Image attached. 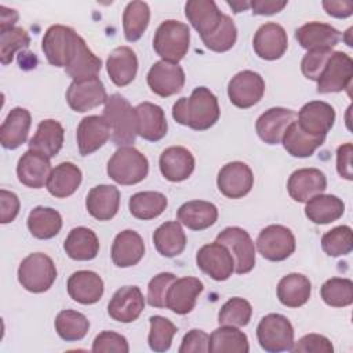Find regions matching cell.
<instances>
[{"mask_svg": "<svg viewBox=\"0 0 353 353\" xmlns=\"http://www.w3.org/2000/svg\"><path fill=\"white\" fill-rule=\"evenodd\" d=\"M219 114L218 99L207 87L194 88L189 98L182 97L172 106L174 120L196 131L211 128Z\"/></svg>", "mask_w": 353, "mask_h": 353, "instance_id": "obj_1", "label": "cell"}, {"mask_svg": "<svg viewBox=\"0 0 353 353\" xmlns=\"http://www.w3.org/2000/svg\"><path fill=\"white\" fill-rule=\"evenodd\" d=\"M112 127V142L117 146H130L137 138L135 109L120 94L108 97L102 114Z\"/></svg>", "mask_w": 353, "mask_h": 353, "instance_id": "obj_2", "label": "cell"}, {"mask_svg": "<svg viewBox=\"0 0 353 353\" xmlns=\"http://www.w3.org/2000/svg\"><path fill=\"white\" fill-rule=\"evenodd\" d=\"M189 43V26L181 21L167 19L156 29L153 37V50L163 61L178 63L186 55Z\"/></svg>", "mask_w": 353, "mask_h": 353, "instance_id": "obj_3", "label": "cell"}, {"mask_svg": "<svg viewBox=\"0 0 353 353\" xmlns=\"http://www.w3.org/2000/svg\"><path fill=\"white\" fill-rule=\"evenodd\" d=\"M106 172L120 185H135L143 181L149 172V161L134 146H120L108 161Z\"/></svg>", "mask_w": 353, "mask_h": 353, "instance_id": "obj_4", "label": "cell"}, {"mask_svg": "<svg viewBox=\"0 0 353 353\" xmlns=\"http://www.w3.org/2000/svg\"><path fill=\"white\" fill-rule=\"evenodd\" d=\"M55 279V263L48 255L43 252L29 254L19 263L18 281L29 292L40 294L50 290Z\"/></svg>", "mask_w": 353, "mask_h": 353, "instance_id": "obj_5", "label": "cell"}, {"mask_svg": "<svg viewBox=\"0 0 353 353\" xmlns=\"http://www.w3.org/2000/svg\"><path fill=\"white\" fill-rule=\"evenodd\" d=\"M256 338L265 352H288L294 345V327L285 316L269 313L261 319L256 327Z\"/></svg>", "mask_w": 353, "mask_h": 353, "instance_id": "obj_6", "label": "cell"}, {"mask_svg": "<svg viewBox=\"0 0 353 353\" xmlns=\"http://www.w3.org/2000/svg\"><path fill=\"white\" fill-rule=\"evenodd\" d=\"M79 34L65 25L50 26L43 37L41 50L52 66L66 68L76 48Z\"/></svg>", "mask_w": 353, "mask_h": 353, "instance_id": "obj_7", "label": "cell"}, {"mask_svg": "<svg viewBox=\"0 0 353 353\" xmlns=\"http://www.w3.org/2000/svg\"><path fill=\"white\" fill-rule=\"evenodd\" d=\"M215 241L223 244L230 251L237 274H245L254 269L255 244L247 230L239 226H229L216 236Z\"/></svg>", "mask_w": 353, "mask_h": 353, "instance_id": "obj_8", "label": "cell"}, {"mask_svg": "<svg viewBox=\"0 0 353 353\" xmlns=\"http://www.w3.org/2000/svg\"><path fill=\"white\" fill-rule=\"evenodd\" d=\"M296 247L294 233L283 225H269L256 237L259 254L272 262H280L294 254Z\"/></svg>", "mask_w": 353, "mask_h": 353, "instance_id": "obj_9", "label": "cell"}, {"mask_svg": "<svg viewBox=\"0 0 353 353\" xmlns=\"http://www.w3.org/2000/svg\"><path fill=\"white\" fill-rule=\"evenodd\" d=\"M353 77V61L342 51H334L327 61L319 80L317 92L330 94L347 90Z\"/></svg>", "mask_w": 353, "mask_h": 353, "instance_id": "obj_10", "label": "cell"}, {"mask_svg": "<svg viewBox=\"0 0 353 353\" xmlns=\"http://www.w3.org/2000/svg\"><path fill=\"white\" fill-rule=\"evenodd\" d=\"M265 94V81L262 76L252 70L239 72L228 84V95L230 102L240 108L248 109L256 105Z\"/></svg>", "mask_w": 353, "mask_h": 353, "instance_id": "obj_11", "label": "cell"}, {"mask_svg": "<svg viewBox=\"0 0 353 353\" xmlns=\"http://www.w3.org/2000/svg\"><path fill=\"white\" fill-rule=\"evenodd\" d=\"M196 263L215 281H225L234 272V261L230 251L218 241L200 247L196 254Z\"/></svg>", "mask_w": 353, "mask_h": 353, "instance_id": "obj_12", "label": "cell"}, {"mask_svg": "<svg viewBox=\"0 0 353 353\" xmlns=\"http://www.w3.org/2000/svg\"><path fill=\"white\" fill-rule=\"evenodd\" d=\"M216 185L225 197L241 199L252 189L254 174L245 163L232 161L219 170Z\"/></svg>", "mask_w": 353, "mask_h": 353, "instance_id": "obj_13", "label": "cell"}, {"mask_svg": "<svg viewBox=\"0 0 353 353\" xmlns=\"http://www.w3.org/2000/svg\"><path fill=\"white\" fill-rule=\"evenodd\" d=\"M108 99V94L101 79L91 77L81 81H72L66 91V101L72 110L84 113L88 112Z\"/></svg>", "mask_w": 353, "mask_h": 353, "instance_id": "obj_14", "label": "cell"}, {"mask_svg": "<svg viewBox=\"0 0 353 353\" xmlns=\"http://www.w3.org/2000/svg\"><path fill=\"white\" fill-rule=\"evenodd\" d=\"M146 80L152 92L167 98L182 90L185 84V72L178 63L161 59L152 65Z\"/></svg>", "mask_w": 353, "mask_h": 353, "instance_id": "obj_15", "label": "cell"}, {"mask_svg": "<svg viewBox=\"0 0 353 353\" xmlns=\"http://www.w3.org/2000/svg\"><path fill=\"white\" fill-rule=\"evenodd\" d=\"M143 309L145 298L137 285H124L119 288L108 303V314L120 323L135 321Z\"/></svg>", "mask_w": 353, "mask_h": 353, "instance_id": "obj_16", "label": "cell"}, {"mask_svg": "<svg viewBox=\"0 0 353 353\" xmlns=\"http://www.w3.org/2000/svg\"><path fill=\"white\" fill-rule=\"evenodd\" d=\"M112 137V127L103 116H87L77 125L76 139L81 156H88L102 148Z\"/></svg>", "mask_w": 353, "mask_h": 353, "instance_id": "obj_17", "label": "cell"}, {"mask_svg": "<svg viewBox=\"0 0 353 353\" xmlns=\"http://www.w3.org/2000/svg\"><path fill=\"white\" fill-rule=\"evenodd\" d=\"M252 47L259 58L274 61L281 58L287 51L288 37L281 25L276 22H266L255 32Z\"/></svg>", "mask_w": 353, "mask_h": 353, "instance_id": "obj_18", "label": "cell"}, {"mask_svg": "<svg viewBox=\"0 0 353 353\" xmlns=\"http://www.w3.org/2000/svg\"><path fill=\"white\" fill-rule=\"evenodd\" d=\"M298 125L307 134L325 137L335 123L334 108L323 101L305 103L296 114Z\"/></svg>", "mask_w": 353, "mask_h": 353, "instance_id": "obj_19", "label": "cell"}, {"mask_svg": "<svg viewBox=\"0 0 353 353\" xmlns=\"http://www.w3.org/2000/svg\"><path fill=\"white\" fill-rule=\"evenodd\" d=\"M51 171L50 157L32 149L26 150L17 164V176L19 182L32 189H40L47 185Z\"/></svg>", "mask_w": 353, "mask_h": 353, "instance_id": "obj_20", "label": "cell"}, {"mask_svg": "<svg viewBox=\"0 0 353 353\" xmlns=\"http://www.w3.org/2000/svg\"><path fill=\"white\" fill-rule=\"evenodd\" d=\"M203 290L204 285L197 277L186 276L176 279L168 288L165 307L176 314H188L194 309Z\"/></svg>", "mask_w": 353, "mask_h": 353, "instance_id": "obj_21", "label": "cell"}, {"mask_svg": "<svg viewBox=\"0 0 353 353\" xmlns=\"http://www.w3.org/2000/svg\"><path fill=\"white\" fill-rule=\"evenodd\" d=\"M325 189L327 178L319 168H299L290 175L287 182L288 194L298 203H306Z\"/></svg>", "mask_w": 353, "mask_h": 353, "instance_id": "obj_22", "label": "cell"}, {"mask_svg": "<svg viewBox=\"0 0 353 353\" xmlns=\"http://www.w3.org/2000/svg\"><path fill=\"white\" fill-rule=\"evenodd\" d=\"M295 119L296 113L291 109L270 108L258 117L255 130L265 143L277 145L281 142L285 130L292 121H295Z\"/></svg>", "mask_w": 353, "mask_h": 353, "instance_id": "obj_23", "label": "cell"}, {"mask_svg": "<svg viewBox=\"0 0 353 353\" xmlns=\"http://www.w3.org/2000/svg\"><path fill=\"white\" fill-rule=\"evenodd\" d=\"M135 109L137 134L146 141L156 142L165 137L168 124L164 110L152 102H142Z\"/></svg>", "mask_w": 353, "mask_h": 353, "instance_id": "obj_24", "label": "cell"}, {"mask_svg": "<svg viewBox=\"0 0 353 353\" xmlns=\"http://www.w3.org/2000/svg\"><path fill=\"white\" fill-rule=\"evenodd\" d=\"M66 288L73 301L81 305H92L103 295V280L95 272L77 270L68 279Z\"/></svg>", "mask_w": 353, "mask_h": 353, "instance_id": "obj_25", "label": "cell"}, {"mask_svg": "<svg viewBox=\"0 0 353 353\" xmlns=\"http://www.w3.org/2000/svg\"><path fill=\"white\" fill-rule=\"evenodd\" d=\"M159 167L165 179L181 182L194 171V157L183 146H170L160 154Z\"/></svg>", "mask_w": 353, "mask_h": 353, "instance_id": "obj_26", "label": "cell"}, {"mask_svg": "<svg viewBox=\"0 0 353 353\" xmlns=\"http://www.w3.org/2000/svg\"><path fill=\"white\" fill-rule=\"evenodd\" d=\"M341 32L324 22H307L295 30L298 44L307 51L334 48L341 40Z\"/></svg>", "mask_w": 353, "mask_h": 353, "instance_id": "obj_27", "label": "cell"}, {"mask_svg": "<svg viewBox=\"0 0 353 353\" xmlns=\"http://www.w3.org/2000/svg\"><path fill=\"white\" fill-rule=\"evenodd\" d=\"M145 255V243L139 233L127 229L120 232L112 244L110 256L116 266L130 268L137 265Z\"/></svg>", "mask_w": 353, "mask_h": 353, "instance_id": "obj_28", "label": "cell"}, {"mask_svg": "<svg viewBox=\"0 0 353 353\" xmlns=\"http://www.w3.org/2000/svg\"><path fill=\"white\" fill-rule=\"evenodd\" d=\"M85 207L92 218L98 221H109L119 211L120 192L113 185H98L88 192Z\"/></svg>", "mask_w": 353, "mask_h": 353, "instance_id": "obj_29", "label": "cell"}, {"mask_svg": "<svg viewBox=\"0 0 353 353\" xmlns=\"http://www.w3.org/2000/svg\"><path fill=\"white\" fill-rule=\"evenodd\" d=\"M32 116L25 108H14L8 112L0 127V142L6 149H17L26 142Z\"/></svg>", "mask_w": 353, "mask_h": 353, "instance_id": "obj_30", "label": "cell"}, {"mask_svg": "<svg viewBox=\"0 0 353 353\" xmlns=\"http://www.w3.org/2000/svg\"><path fill=\"white\" fill-rule=\"evenodd\" d=\"M185 15L200 37H203L216 29L223 14L212 0H190L185 4Z\"/></svg>", "mask_w": 353, "mask_h": 353, "instance_id": "obj_31", "label": "cell"}, {"mask_svg": "<svg viewBox=\"0 0 353 353\" xmlns=\"http://www.w3.org/2000/svg\"><path fill=\"white\" fill-rule=\"evenodd\" d=\"M106 70L110 80L117 87L128 85L135 79L138 70V59L135 52L127 46L114 48L108 57Z\"/></svg>", "mask_w": 353, "mask_h": 353, "instance_id": "obj_32", "label": "cell"}, {"mask_svg": "<svg viewBox=\"0 0 353 353\" xmlns=\"http://www.w3.org/2000/svg\"><path fill=\"white\" fill-rule=\"evenodd\" d=\"M176 218L190 230H204L216 222L218 208L210 201L192 200L178 208Z\"/></svg>", "mask_w": 353, "mask_h": 353, "instance_id": "obj_33", "label": "cell"}, {"mask_svg": "<svg viewBox=\"0 0 353 353\" xmlns=\"http://www.w3.org/2000/svg\"><path fill=\"white\" fill-rule=\"evenodd\" d=\"M65 130L59 121L46 119L39 123L34 135L29 141V149L40 152L47 157H55L63 145Z\"/></svg>", "mask_w": 353, "mask_h": 353, "instance_id": "obj_34", "label": "cell"}, {"mask_svg": "<svg viewBox=\"0 0 353 353\" xmlns=\"http://www.w3.org/2000/svg\"><path fill=\"white\" fill-rule=\"evenodd\" d=\"M102 68V61L98 58L87 46L84 39L80 36L73 51V55L66 65V73L73 81H81L91 77H97Z\"/></svg>", "mask_w": 353, "mask_h": 353, "instance_id": "obj_35", "label": "cell"}, {"mask_svg": "<svg viewBox=\"0 0 353 353\" xmlns=\"http://www.w3.org/2000/svg\"><path fill=\"white\" fill-rule=\"evenodd\" d=\"M81 170L76 164L65 161L52 168L46 186L48 193L52 194L54 197L65 199L72 196L77 190V188L81 183Z\"/></svg>", "mask_w": 353, "mask_h": 353, "instance_id": "obj_36", "label": "cell"}, {"mask_svg": "<svg viewBox=\"0 0 353 353\" xmlns=\"http://www.w3.org/2000/svg\"><path fill=\"white\" fill-rule=\"evenodd\" d=\"M63 250L74 261H91L99 252V240L91 229L77 226L65 239Z\"/></svg>", "mask_w": 353, "mask_h": 353, "instance_id": "obj_37", "label": "cell"}, {"mask_svg": "<svg viewBox=\"0 0 353 353\" xmlns=\"http://www.w3.org/2000/svg\"><path fill=\"white\" fill-rule=\"evenodd\" d=\"M345 212V203L334 194H316L306 201L305 215L316 225H327L339 219Z\"/></svg>", "mask_w": 353, "mask_h": 353, "instance_id": "obj_38", "label": "cell"}, {"mask_svg": "<svg viewBox=\"0 0 353 353\" xmlns=\"http://www.w3.org/2000/svg\"><path fill=\"white\" fill-rule=\"evenodd\" d=\"M153 244L160 255L174 258L183 252L186 247V234L178 221H168L154 230Z\"/></svg>", "mask_w": 353, "mask_h": 353, "instance_id": "obj_39", "label": "cell"}, {"mask_svg": "<svg viewBox=\"0 0 353 353\" xmlns=\"http://www.w3.org/2000/svg\"><path fill=\"white\" fill-rule=\"evenodd\" d=\"M312 294L310 280L301 273H290L277 284V298L287 307L303 306Z\"/></svg>", "mask_w": 353, "mask_h": 353, "instance_id": "obj_40", "label": "cell"}, {"mask_svg": "<svg viewBox=\"0 0 353 353\" xmlns=\"http://www.w3.org/2000/svg\"><path fill=\"white\" fill-rule=\"evenodd\" d=\"M325 141V137H317L305 132L296 121H292L283 135L284 149L294 157H310Z\"/></svg>", "mask_w": 353, "mask_h": 353, "instance_id": "obj_41", "label": "cell"}, {"mask_svg": "<svg viewBox=\"0 0 353 353\" xmlns=\"http://www.w3.org/2000/svg\"><path fill=\"white\" fill-rule=\"evenodd\" d=\"M26 223L33 237L47 240L55 237L62 229V216L51 207L39 205L29 212Z\"/></svg>", "mask_w": 353, "mask_h": 353, "instance_id": "obj_42", "label": "cell"}, {"mask_svg": "<svg viewBox=\"0 0 353 353\" xmlns=\"http://www.w3.org/2000/svg\"><path fill=\"white\" fill-rule=\"evenodd\" d=\"M248 350V338L237 327L222 325L210 335L208 352L211 353H247Z\"/></svg>", "mask_w": 353, "mask_h": 353, "instance_id": "obj_43", "label": "cell"}, {"mask_svg": "<svg viewBox=\"0 0 353 353\" xmlns=\"http://www.w3.org/2000/svg\"><path fill=\"white\" fill-rule=\"evenodd\" d=\"M167 203V197L160 192H138L130 197L128 208L137 219L149 221L161 215Z\"/></svg>", "mask_w": 353, "mask_h": 353, "instance_id": "obj_44", "label": "cell"}, {"mask_svg": "<svg viewBox=\"0 0 353 353\" xmlns=\"http://www.w3.org/2000/svg\"><path fill=\"white\" fill-rule=\"evenodd\" d=\"M150 10L145 1H130L123 12V30L127 41H137L148 29Z\"/></svg>", "mask_w": 353, "mask_h": 353, "instance_id": "obj_45", "label": "cell"}, {"mask_svg": "<svg viewBox=\"0 0 353 353\" xmlns=\"http://www.w3.org/2000/svg\"><path fill=\"white\" fill-rule=\"evenodd\" d=\"M55 331L66 342L83 339L90 328L88 319L77 310H62L55 317Z\"/></svg>", "mask_w": 353, "mask_h": 353, "instance_id": "obj_46", "label": "cell"}, {"mask_svg": "<svg viewBox=\"0 0 353 353\" xmlns=\"http://www.w3.org/2000/svg\"><path fill=\"white\" fill-rule=\"evenodd\" d=\"M320 294L328 306H349L353 303V281L345 277H331L321 285Z\"/></svg>", "mask_w": 353, "mask_h": 353, "instance_id": "obj_47", "label": "cell"}, {"mask_svg": "<svg viewBox=\"0 0 353 353\" xmlns=\"http://www.w3.org/2000/svg\"><path fill=\"white\" fill-rule=\"evenodd\" d=\"M149 323H150V331L148 335L149 347L157 353L167 352L171 347L172 338L178 331L176 325L171 320L163 316H152L149 319Z\"/></svg>", "mask_w": 353, "mask_h": 353, "instance_id": "obj_48", "label": "cell"}, {"mask_svg": "<svg viewBox=\"0 0 353 353\" xmlns=\"http://www.w3.org/2000/svg\"><path fill=\"white\" fill-rule=\"evenodd\" d=\"M204 46L215 52H225L230 50L237 40V29L233 19L229 15H222V19L216 29L201 37Z\"/></svg>", "mask_w": 353, "mask_h": 353, "instance_id": "obj_49", "label": "cell"}, {"mask_svg": "<svg viewBox=\"0 0 353 353\" xmlns=\"http://www.w3.org/2000/svg\"><path fill=\"white\" fill-rule=\"evenodd\" d=\"M252 314V307L250 302L244 298L234 296L226 301L218 313V323L221 325L245 327Z\"/></svg>", "mask_w": 353, "mask_h": 353, "instance_id": "obj_50", "label": "cell"}, {"mask_svg": "<svg viewBox=\"0 0 353 353\" xmlns=\"http://www.w3.org/2000/svg\"><path fill=\"white\" fill-rule=\"evenodd\" d=\"M321 248L330 256H342L353 250L352 228L347 225L336 226L321 237Z\"/></svg>", "mask_w": 353, "mask_h": 353, "instance_id": "obj_51", "label": "cell"}, {"mask_svg": "<svg viewBox=\"0 0 353 353\" xmlns=\"http://www.w3.org/2000/svg\"><path fill=\"white\" fill-rule=\"evenodd\" d=\"M30 37L23 28L14 26L8 30L0 32V61L3 65H8L14 54L19 50L29 47Z\"/></svg>", "mask_w": 353, "mask_h": 353, "instance_id": "obj_52", "label": "cell"}, {"mask_svg": "<svg viewBox=\"0 0 353 353\" xmlns=\"http://www.w3.org/2000/svg\"><path fill=\"white\" fill-rule=\"evenodd\" d=\"M176 280L174 273L163 272L154 276L148 284V303L153 307H165V298L170 285Z\"/></svg>", "mask_w": 353, "mask_h": 353, "instance_id": "obj_53", "label": "cell"}, {"mask_svg": "<svg viewBox=\"0 0 353 353\" xmlns=\"http://www.w3.org/2000/svg\"><path fill=\"white\" fill-rule=\"evenodd\" d=\"M331 48H324V50H310L307 51L301 62V70L305 77L317 81L327 61L332 55Z\"/></svg>", "mask_w": 353, "mask_h": 353, "instance_id": "obj_54", "label": "cell"}, {"mask_svg": "<svg viewBox=\"0 0 353 353\" xmlns=\"http://www.w3.org/2000/svg\"><path fill=\"white\" fill-rule=\"evenodd\" d=\"M91 350L94 353H108V352L128 353L130 346L127 339L121 334H117L113 331H102L95 336Z\"/></svg>", "mask_w": 353, "mask_h": 353, "instance_id": "obj_55", "label": "cell"}, {"mask_svg": "<svg viewBox=\"0 0 353 353\" xmlns=\"http://www.w3.org/2000/svg\"><path fill=\"white\" fill-rule=\"evenodd\" d=\"M291 352L294 353H332L334 346L328 338L319 334H307L298 342H294Z\"/></svg>", "mask_w": 353, "mask_h": 353, "instance_id": "obj_56", "label": "cell"}, {"mask_svg": "<svg viewBox=\"0 0 353 353\" xmlns=\"http://www.w3.org/2000/svg\"><path fill=\"white\" fill-rule=\"evenodd\" d=\"M210 335L203 330L193 328L185 334L182 343L178 349L179 353H207Z\"/></svg>", "mask_w": 353, "mask_h": 353, "instance_id": "obj_57", "label": "cell"}, {"mask_svg": "<svg viewBox=\"0 0 353 353\" xmlns=\"http://www.w3.org/2000/svg\"><path fill=\"white\" fill-rule=\"evenodd\" d=\"M19 205L21 203L15 193L1 189L0 190V208H1L0 222L1 223L12 222L19 212Z\"/></svg>", "mask_w": 353, "mask_h": 353, "instance_id": "obj_58", "label": "cell"}, {"mask_svg": "<svg viewBox=\"0 0 353 353\" xmlns=\"http://www.w3.org/2000/svg\"><path fill=\"white\" fill-rule=\"evenodd\" d=\"M352 153H353V146L350 142L341 145L336 149V170L338 174L347 179H353V172H352Z\"/></svg>", "mask_w": 353, "mask_h": 353, "instance_id": "obj_59", "label": "cell"}, {"mask_svg": "<svg viewBox=\"0 0 353 353\" xmlns=\"http://www.w3.org/2000/svg\"><path fill=\"white\" fill-rule=\"evenodd\" d=\"M287 6V1L279 0H252L250 1V8L254 15H273L280 12Z\"/></svg>", "mask_w": 353, "mask_h": 353, "instance_id": "obj_60", "label": "cell"}, {"mask_svg": "<svg viewBox=\"0 0 353 353\" xmlns=\"http://www.w3.org/2000/svg\"><path fill=\"white\" fill-rule=\"evenodd\" d=\"M323 7H324L325 12L334 18H347L353 14V3L352 1L324 0Z\"/></svg>", "mask_w": 353, "mask_h": 353, "instance_id": "obj_61", "label": "cell"}, {"mask_svg": "<svg viewBox=\"0 0 353 353\" xmlns=\"http://www.w3.org/2000/svg\"><path fill=\"white\" fill-rule=\"evenodd\" d=\"M17 21L18 12L15 10L7 8L6 6H0V32L14 28Z\"/></svg>", "mask_w": 353, "mask_h": 353, "instance_id": "obj_62", "label": "cell"}, {"mask_svg": "<svg viewBox=\"0 0 353 353\" xmlns=\"http://www.w3.org/2000/svg\"><path fill=\"white\" fill-rule=\"evenodd\" d=\"M228 4L232 7L234 14H239L243 10L250 8V1H228Z\"/></svg>", "mask_w": 353, "mask_h": 353, "instance_id": "obj_63", "label": "cell"}, {"mask_svg": "<svg viewBox=\"0 0 353 353\" xmlns=\"http://www.w3.org/2000/svg\"><path fill=\"white\" fill-rule=\"evenodd\" d=\"M350 33H352V28H349V29L346 30V33H345V37H346V44H347L349 47H352V46H353V44H352V41H350V39H349V37H350Z\"/></svg>", "mask_w": 353, "mask_h": 353, "instance_id": "obj_64", "label": "cell"}]
</instances>
